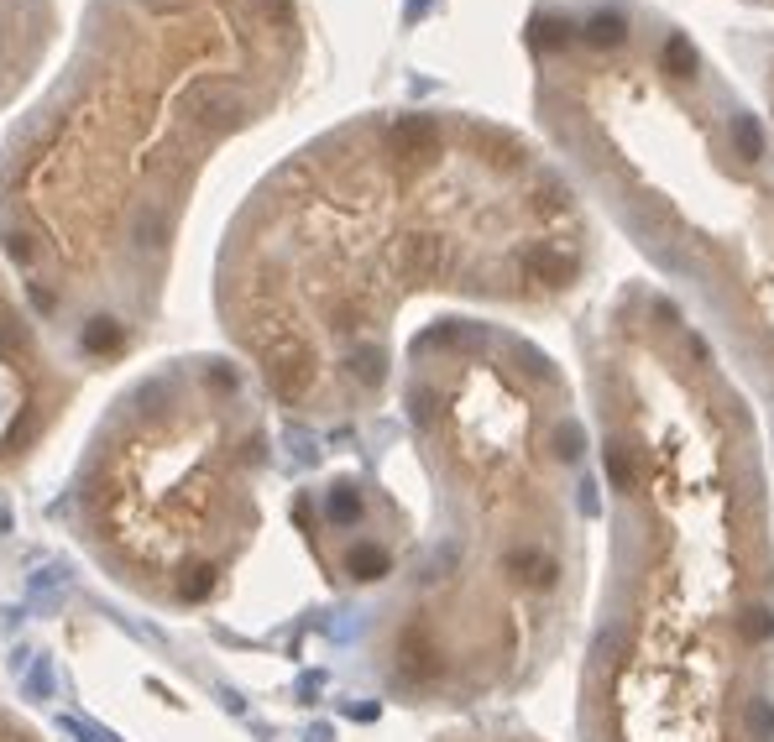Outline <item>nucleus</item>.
Returning <instances> with one entry per match:
<instances>
[{"label": "nucleus", "mask_w": 774, "mask_h": 742, "mask_svg": "<svg viewBox=\"0 0 774 742\" xmlns=\"http://www.w3.org/2000/svg\"><path fill=\"white\" fill-rule=\"evenodd\" d=\"M607 476H612V486H633V466H628V455L623 450H607Z\"/></svg>", "instance_id": "0eeeda50"}, {"label": "nucleus", "mask_w": 774, "mask_h": 742, "mask_svg": "<svg viewBox=\"0 0 774 742\" xmlns=\"http://www.w3.org/2000/svg\"><path fill=\"white\" fill-rule=\"evenodd\" d=\"M58 32L53 0H0V105H11L32 84Z\"/></svg>", "instance_id": "7ed1b4c3"}, {"label": "nucleus", "mask_w": 774, "mask_h": 742, "mask_svg": "<svg viewBox=\"0 0 774 742\" xmlns=\"http://www.w3.org/2000/svg\"><path fill=\"white\" fill-rule=\"evenodd\" d=\"M63 398L68 382L42 356L37 330L16 309L6 277H0V466L27 455V445L48 429Z\"/></svg>", "instance_id": "f03ea898"}, {"label": "nucleus", "mask_w": 774, "mask_h": 742, "mask_svg": "<svg viewBox=\"0 0 774 742\" xmlns=\"http://www.w3.org/2000/svg\"><path fill=\"white\" fill-rule=\"evenodd\" d=\"M586 42H591V48H618V42H623V16L618 11L591 16L586 21Z\"/></svg>", "instance_id": "39448f33"}, {"label": "nucleus", "mask_w": 774, "mask_h": 742, "mask_svg": "<svg viewBox=\"0 0 774 742\" xmlns=\"http://www.w3.org/2000/svg\"><path fill=\"white\" fill-rule=\"evenodd\" d=\"M665 68H670L675 79H686L691 68H696V48H691L686 37H670V42H665Z\"/></svg>", "instance_id": "423d86ee"}, {"label": "nucleus", "mask_w": 774, "mask_h": 742, "mask_svg": "<svg viewBox=\"0 0 774 742\" xmlns=\"http://www.w3.org/2000/svg\"><path fill=\"white\" fill-rule=\"evenodd\" d=\"M288 58L293 0H89L63 79L0 162L6 257L42 309H95L84 351L126 345L116 304L173 246L189 173Z\"/></svg>", "instance_id": "f257e3e1"}, {"label": "nucleus", "mask_w": 774, "mask_h": 742, "mask_svg": "<svg viewBox=\"0 0 774 742\" xmlns=\"http://www.w3.org/2000/svg\"><path fill=\"white\" fill-rule=\"evenodd\" d=\"M733 147L743 162H759L764 157V131L754 126V115H733Z\"/></svg>", "instance_id": "20e7f679"}, {"label": "nucleus", "mask_w": 774, "mask_h": 742, "mask_svg": "<svg viewBox=\"0 0 774 742\" xmlns=\"http://www.w3.org/2000/svg\"><path fill=\"white\" fill-rule=\"evenodd\" d=\"M743 633H748V638H769V633H774V622H769V612H748V622H743Z\"/></svg>", "instance_id": "6e6552de"}]
</instances>
